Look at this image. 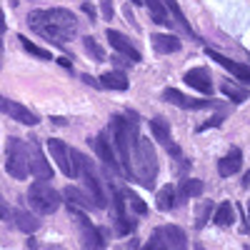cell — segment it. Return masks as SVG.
<instances>
[{
  "label": "cell",
  "mask_w": 250,
  "mask_h": 250,
  "mask_svg": "<svg viewBox=\"0 0 250 250\" xmlns=\"http://www.w3.org/2000/svg\"><path fill=\"white\" fill-rule=\"evenodd\" d=\"M28 25L40 38L50 40L53 45H62L78 33V20L65 8H48V10H33L28 15Z\"/></svg>",
  "instance_id": "obj_1"
},
{
  "label": "cell",
  "mask_w": 250,
  "mask_h": 250,
  "mask_svg": "<svg viewBox=\"0 0 250 250\" xmlns=\"http://www.w3.org/2000/svg\"><path fill=\"white\" fill-rule=\"evenodd\" d=\"M110 135H113V148L118 153V160L123 165L125 175H133V153L138 148V120L135 118H113L110 120Z\"/></svg>",
  "instance_id": "obj_2"
},
{
  "label": "cell",
  "mask_w": 250,
  "mask_h": 250,
  "mask_svg": "<svg viewBox=\"0 0 250 250\" xmlns=\"http://www.w3.org/2000/svg\"><path fill=\"white\" fill-rule=\"evenodd\" d=\"M133 175L145 188L155 185V178H158V155H155V148H153V143L148 138L138 140V148L133 153Z\"/></svg>",
  "instance_id": "obj_3"
},
{
  "label": "cell",
  "mask_w": 250,
  "mask_h": 250,
  "mask_svg": "<svg viewBox=\"0 0 250 250\" xmlns=\"http://www.w3.org/2000/svg\"><path fill=\"white\" fill-rule=\"evenodd\" d=\"M73 165H75V175H80V178H83V183H85L93 205H95V208H105V205H108V200H105V193H103L100 178L95 175L93 163H90L85 155H83V153L73 150Z\"/></svg>",
  "instance_id": "obj_4"
},
{
  "label": "cell",
  "mask_w": 250,
  "mask_h": 250,
  "mask_svg": "<svg viewBox=\"0 0 250 250\" xmlns=\"http://www.w3.org/2000/svg\"><path fill=\"white\" fill-rule=\"evenodd\" d=\"M28 203H30V208L35 213L50 215V213H55L60 208V193L48 180H38V183L30 185V190H28Z\"/></svg>",
  "instance_id": "obj_5"
},
{
  "label": "cell",
  "mask_w": 250,
  "mask_h": 250,
  "mask_svg": "<svg viewBox=\"0 0 250 250\" xmlns=\"http://www.w3.org/2000/svg\"><path fill=\"white\" fill-rule=\"evenodd\" d=\"M5 170L15 180H25L30 175V150L23 140L10 138L8 140V153H5Z\"/></svg>",
  "instance_id": "obj_6"
},
{
  "label": "cell",
  "mask_w": 250,
  "mask_h": 250,
  "mask_svg": "<svg viewBox=\"0 0 250 250\" xmlns=\"http://www.w3.org/2000/svg\"><path fill=\"white\" fill-rule=\"evenodd\" d=\"M73 218H75V225H78V230H80V245H83V250H105V238H103V233L93 225V220L85 213L73 210Z\"/></svg>",
  "instance_id": "obj_7"
},
{
  "label": "cell",
  "mask_w": 250,
  "mask_h": 250,
  "mask_svg": "<svg viewBox=\"0 0 250 250\" xmlns=\"http://www.w3.org/2000/svg\"><path fill=\"white\" fill-rule=\"evenodd\" d=\"M150 238L158 240L165 250H188V238L175 225H160V228H155Z\"/></svg>",
  "instance_id": "obj_8"
},
{
  "label": "cell",
  "mask_w": 250,
  "mask_h": 250,
  "mask_svg": "<svg viewBox=\"0 0 250 250\" xmlns=\"http://www.w3.org/2000/svg\"><path fill=\"white\" fill-rule=\"evenodd\" d=\"M48 148H50V155L53 160L58 163V168L65 173L68 178H75V165H73V148H68L62 140L58 138H50L48 140Z\"/></svg>",
  "instance_id": "obj_9"
},
{
  "label": "cell",
  "mask_w": 250,
  "mask_h": 250,
  "mask_svg": "<svg viewBox=\"0 0 250 250\" xmlns=\"http://www.w3.org/2000/svg\"><path fill=\"white\" fill-rule=\"evenodd\" d=\"M93 148H95L98 158L103 160V165H108V168H110L115 175H120V173H123V165H120L118 153H115V148H113V140H108V135H105V133H100V135L93 140Z\"/></svg>",
  "instance_id": "obj_10"
},
{
  "label": "cell",
  "mask_w": 250,
  "mask_h": 250,
  "mask_svg": "<svg viewBox=\"0 0 250 250\" xmlns=\"http://www.w3.org/2000/svg\"><path fill=\"white\" fill-rule=\"evenodd\" d=\"M28 150H30V173L38 175L40 180H50L53 178V168H50V163L45 160L43 150H40V145L38 143H30Z\"/></svg>",
  "instance_id": "obj_11"
},
{
  "label": "cell",
  "mask_w": 250,
  "mask_h": 250,
  "mask_svg": "<svg viewBox=\"0 0 250 250\" xmlns=\"http://www.w3.org/2000/svg\"><path fill=\"white\" fill-rule=\"evenodd\" d=\"M205 55L210 58V60H215L218 65H223L225 70H230V73H233L238 80H243V83H250V68H248V65H243V62H235V60L225 58V55H220V53H215V50H210V48L205 50Z\"/></svg>",
  "instance_id": "obj_12"
},
{
  "label": "cell",
  "mask_w": 250,
  "mask_h": 250,
  "mask_svg": "<svg viewBox=\"0 0 250 250\" xmlns=\"http://www.w3.org/2000/svg\"><path fill=\"white\" fill-rule=\"evenodd\" d=\"M0 110L8 113L13 120L23 123V125H35V123H38V118H35L25 105H20V103H15V100H8V98H0Z\"/></svg>",
  "instance_id": "obj_13"
},
{
  "label": "cell",
  "mask_w": 250,
  "mask_h": 250,
  "mask_svg": "<svg viewBox=\"0 0 250 250\" xmlns=\"http://www.w3.org/2000/svg\"><path fill=\"white\" fill-rule=\"evenodd\" d=\"M163 100H168V103H173V105H178V108H188V110H200V108H208L210 105V100H193V98H185L180 90H175V88H165L163 90Z\"/></svg>",
  "instance_id": "obj_14"
},
{
  "label": "cell",
  "mask_w": 250,
  "mask_h": 250,
  "mask_svg": "<svg viewBox=\"0 0 250 250\" xmlns=\"http://www.w3.org/2000/svg\"><path fill=\"white\" fill-rule=\"evenodd\" d=\"M190 88H195L198 93H205V95H210L213 93V83H210V73H208L205 68H190L185 73L183 78Z\"/></svg>",
  "instance_id": "obj_15"
},
{
  "label": "cell",
  "mask_w": 250,
  "mask_h": 250,
  "mask_svg": "<svg viewBox=\"0 0 250 250\" xmlns=\"http://www.w3.org/2000/svg\"><path fill=\"white\" fill-rule=\"evenodd\" d=\"M150 130H153V135H155V140L158 143H163L165 145V148H168L175 158L180 155V150H178V145L173 143V135H170V125L168 123H165L163 118H153L150 120Z\"/></svg>",
  "instance_id": "obj_16"
},
{
  "label": "cell",
  "mask_w": 250,
  "mask_h": 250,
  "mask_svg": "<svg viewBox=\"0 0 250 250\" xmlns=\"http://www.w3.org/2000/svg\"><path fill=\"white\" fill-rule=\"evenodd\" d=\"M113 200H115V228H118V233L125 235V233H130L133 230V220L128 218V213H125V200H123V193L113 190Z\"/></svg>",
  "instance_id": "obj_17"
},
{
  "label": "cell",
  "mask_w": 250,
  "mask_h": 250,
  "mask_svg": "<svg viewBox=\"0 0 250 250\" xmlns=\"http://www.w3.org/2000/svg\"><path fill=\"white\" fill-rule=\"evenodd\" d=\"M108 40H110V45H113L118 53H123L128 60H133V62H138V60H140V53L130 45V40L125 38L123 33H118V30H108Z\"/></svg>",
  "instance_id": "obj_18"
},
{
  "label": "cell",
  "mask_w": 250,
  "mask_h": 250,
  "mask_svg": "<svg viewBox=\"0 0 250 250\" xmlns=\"http://www.w3.org/2000/svg\"><path fill=\"white\" fill-rule=\"evenodd\" d=\"M240 165H243V153H240L238 148H233L228 155L220 158V163H218V173H220L223 178H230V175H235V173L240 170Z\"/></svg>",
  "instance_id": "obj_19"
},
{
  "label": "cell",
  "mask_w": 250,
  "mask_h": 250,
  "mask_svg": "<svg viewBox=\"0 0 250 250\" xmlns=\"http://www.w3.org/2000/svg\"><path fill=\"white\" fill-rule=\"evenodd\" d=\"M180 40L175 38V35H165V33H158V35H153V48L158 50V53H163V55H168V53H178L180 50Z\"/></svg>",
  "instance_id": "obj_20"
},
{
  "label": "cell",
  "mask_w": 250,
  "mask_h": 250,
  "mask_svg": "<svg viewBox=\"0 0 250 250\" xmlns=\"http://www.w3.org/2000/svg\"><path fill=\"white\" fill-rule=\"evenodd\" d=\"M233 220H235V205H233L230 200L220 203V205L215 208V213H213V223L220 225V228H230Z\"/></svg>",
  "instance_id": "obj_21"
},
{
  "label": "cell",
  "mask_w": 250,
  "mask_h": 250,
  "mask_svg": "<svg viewBox=\"0 0 250 250\" xmlns=\"http://www.w3.org/2000/svg\"><path fill=\"white\" fill-rule=\"evenodd\" d=\"M100 85L108 88V90H128V78L118 70H110V73L100 75Z\"/></svg>",
  "instance_id": "obj_22"
},
{
  "label": "cell",
  "mask_w": 250,
  "mask_h": 250,
  "mask_svg": "<svg viewBox=\"0 0 250 250\" xmlns=\"http://www.w3.org/2000/svg\"><path fill=\"white\" fill-rule=\"evenodd\" d=\"M13 218H15V225H18L23 233H35L38 228H40V220H38L35 215L25 213V210H15V213H13Z\"/></svg>",
  "instance_id": "obj_23"
},
{
  "label": "cell",
  "mask_w": 250,
  "mask_h": 250,
  "mask_svg": "<svg viewBox=\"0 0 250 250\" xmlns=\"http://www.w3.org/2000/svg\"><path fill=\"white\" fill-rule=\"evenodd\" d=\"M200 193H203V180H195V178L183 180L180 188H178V195H180L183 200H188V198H198Z\"/></svg>",
  "instance_id": "obj_24"
},
{
  "label": "cell",
  "mask_w": 250,
  "mask_h": 250,
  "mask_svg": "<svg viewBox=\"0 0 250 250\" xmlns=\"http://www.w3.org/2000/svg\"><path fill=\"white\" fill-rule=\"evenodd\" d=\"M62 195H65V200L70 203V205H78V208H85V210H88V208H93V203H90V195H85V193H83V190H78V188H65V193H62Z\"/></svg>",
  "instance_id": "obj_25"
},
{
  "label": "cell",
  "mask_w": 250,
  "mask_h": 250,
  "mask_svg": "<svg viewBox=\"0 0 250 250\" xmlns=\"http://www.w3.org/2000/svg\"><path fill=\"white\" fill-rule=\"evenodd\" d=\"M143 3L148 5V10H150L155 23H160V25H168L170 23L168 13H165V3H163V0H143Z\"/></svg>",
  "instance_id": "obj_26"
},
{
  "label": "cell",
  "mask_w": 250,
  "mask_h": 250,
  "mask_svg": "<svg viewBox=\"0 0 250 250\" xmlns=\"http://www.w3.org/2000/svg\"><path fill=\"white\" fill-rule=\"evenodd\" d=\"M175 205V188L165 185L163 190H158V210H170Z\"/></svg>",
  "instance_id": "obj_27"
},
{
  "label": "cell",
  "mask_w": 250,
  "mask_h": 250,
  "mask_svg": "<svg viewBox=\"0 0 250 250\" xmlns=\"http://www.w3.org/2000/svg\"><path fill=\"white\" fill-rule=\"evenodd\" d=\"M83 45H85V53H88L95 62L108 60V58H105V50H103V48L98 45V40H95V38H90V35H88V38H83Z\"/></svg>",
  "instance_id": "obj_28"
},
{
  "label": "cell",
  "mask_w": 250,
  "mask_h": 250,
  "mask_svg": "<svg viewBox=\"0 0 250 250\" xmlns=\"http://www.w3.org/2000/svg\"><path fill=\"white\" fill-rule=\"evenodd\" d=\"M220 90H223V95H225V98H230L233 103H243V100H248V93H245L243 88L233 85V83H223Z\"/></svg>",
  "instance_id": "obj_29"
},
{
  "label": "cell",
  "mask_w": 250,
  "mask_h": 250,
  "mask_svg": "<svg viewBox=\"0 0 250 250\" xmlns=\"http://www.w3.org/2000/svg\"><path fill=\"white\" fill-rule=\"evenodd\" d=\"M18 40H20V45H23V50H28L30 55H35V58H40V60H50V53H48L45 48H38L33 40H28L25 35H20Z\"/></svg>",
  "instance_id": "obj_30"
},
{
  "label": "cell",
  "mask_w": 250,
  "mask_h": 250,
  "mask_svg": "<svg viewBox=\"0 0 250 250\" xmlns=\"http://www.w3.org/2000/svg\"><path fill=\"white\" fill-rule=\"evenodd\" d=\"M163 3H165V5L170 8V13L175 15V20L180 23V28H183L185 33H193V30H190V25H188V20H185V15H183V10H180V5L175 3V0H163Z\"/></svg>",
  "instance_id": "obj_31"
},
{
  "label": "cell",
  "mask_w": 250,
  "mask_h": 250,
  "mask_svg": "<svg viewBox=\"0 0 250 250\" xmlns=\"http://www.w3.org/2000/svg\"><path fill=\"white\" fill-rule=\"evenodd\" d=\"M125 198H128V203H130V208H133V210L138 213V215H145V213H148V208H145V203L135 195V193H130V190H125Z\"/></svg>",
  "instance_id": "obj_32"
},
{
  "label": "cell",
  "mask_w": 250,
  "mask_h": 250,
  "mask_svg": "<svg viewBox=\"0 0 250 250\" xmlns=\"http://www.w3.org/2000/svg\"><path fill=\"white\" fill-rule=\"evenodd\" d=\"M210 210H213V205L205 200V203L200 205V213H198V228H203V223L208 220V215H210Z\"/></svg>",
  "instance_id": "obj_33"
},
{
  "label": "cell",
  "mask_w": 250,
  "mask_h": 250,
  "mask_svg": "<svg viewBox=\"0 0 250 250\" xmlns=\"http://www.w3.org/2000/svg\"><path fill=\"white\" fill-rule=\"evenodd\" d=\"M100 10L105 15V20H113V3L110 0H100Z\"/></svg>",
  "instance_id": "obj_34"
},
{
  "label": "cell",
  "mask_w": 250,
  "mask_h": 250,
  "mask_svg": "<svg viewBox=\"0 0 250 250\" xmlns=\"http://www.w3.org/2000/svg\"><path fill=\"white\" fill-rule=\"evenodd\" d=\"M143 250H165V248H163V245H160L158 240H153V238H150L148 243H145V245H143Z\"/></svg>",
  "instance_id": "obj_35"
},
{
  "label": "cell",
  "mask_w": 250,
  "mask_h": 250,
  "mask_svg": "<svg viewBox=\"0 0 250 250\" xmlns=\"http://www.w3.org/2000/svg\"><path fill=\"white\" fill-rule=\"evenodd\" d=\"M10 215V210H8V205H5V200H3V195H0V220H5Z\"/></svg>",
  "instance_id": "obj_36"
},
{
  "label": "cell",
  "mask_w": 250,
  "mask_h": 250,
  "mask_svg": "<svg viewBox=\"0 0 250 250\" xmlns=\"http://www.w3.org/2000/svg\"><path fill=\"white\" fill-rule=\"evenodd\" d=\"M83 10L88 13V18H90V20H95V8H93L90 3H83Z\"/></svg>",
  "instance_id": "obj_37"
},
{
  "label": "cell",
  "mask_w": 250,
  "mask_h": 250,
  "mask_svg": "<svg viewBox=\"0 0 250 250\" xmlns=\"http://www.w3.org/2000/svg\"><path fill=\"white\" fill-rule=\"evenodd\" d=\"M58 62H60L62 68H70V60H68V58H58Z\"/></svg>",
  "instance_id": "obj_38"
},
{
  "label": "cell",
  "mask_w": 250,
  "mask_h": 250,
  "mask_svg": "<svg viewBox=\"0 0 250 250\" xmlns=\"http://www.w3.org/2000/svg\"><path fill=\"white\" fill-rule=\"evenodd\" d=\"M5 30V18H3V10H0V33Z\"/></svg>",
  "instance_id": "obj_39"
},
{
  "label": "cell",
  "mask_w": 250,
  "mask_h": 250,
  "mask_svg": "<svg viewBox=\"0 0 250 250\" xmlns=\"http://www.w3.org/2000/svg\"><path fill=\"white\" fill-rule=\"evenodd\" d=\"M243 185H250V170H248V175L243 178Z\"/></svg>",
  "instance_id": "obj_40"
},
{
  "label": "cell",
  "mask_w": 250,
  "mask_h": 250,
  "mask_svg": "<svg viewBox=\"0 0 250 250\" xmlns=\"http://www.w3.org/2000/svg\"><path fill=\"white\" fill-rule=\"evenodd\" d=\"M130 3H135V5H140V3H143V0H130Z\"/></svg>",
  "instance_id": "obj_41"
},
{
  "label": "cell",
  "mask_w": 250,
  "mask_h": 250,
  "mask_svg": "<svg viewBox=\"0 0 250 250\" xmlns=\"http://www.w3.org/2000/svg\"><path fill=\"white\" fill-rule=\"evenodd\" d=\"M0 55H3V40H0Z\"/></svg>",
  "instance_id": "obj_42"
},
{
  "label": "cell",
  "mask_w": 250,
  "mask_h": 250,
  "mask_svg": "<svg viewBox=\"0 0 250 250\" xmlns=\"http://www.w3.org/2000/svg\"><path fill=\"white\" fill-rule=\"evenodd\" d=\"M10 3H13V5H18V0H10Z\"/></svg>",
  "instance_id": "obj_43"
},
{
  "label": "cell",
  "mask_w": 250,
  "mask_h": 250,
  "mask_svg": "<svg viewBox=\"0 0 250 250\" xmlns=\"http://www.w3.org/2000/svg\"><path fill=\"white\" fill-rule=\"evenodd\" d=\"M198 250H203V248H200V245H198Z\"/></svg>",
  "instance_id": "obj_44"
}]
</instances>
